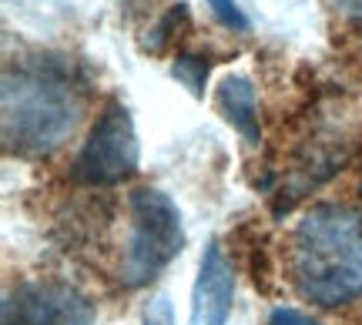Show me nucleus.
Listing matches in <instances>:
<instances>
[{"instance_id":"nucleus-1","label":"nucleus","mask_w":362,"mask_h":325,"mask_svg":"<svg viewBox=\"0 0 362 325\" xmlns=\"http://www.w3.org/2000/svg\"><path fill=\"white\" fill-rule=\"evenodd\" d=\"M88 98L71 64L54 57H27L4 67L0 138L13 158L54 155L74 134Z\"/></svg>"},{"instance_id":"nucleus-2","label":"nucleus","mask_w":362,"mask_h":325,"mask_svg":"<svg viewBox=\"0 0 362 325\" xmlns=\"http://www.w3.org/2000/svg\"><path fill=\"white\" fill-rule=\"evenodd\" d=\"M288 272L298 295L315 305L362 299V218L342 205L309 208L292 235Z\"/></svg>"},{"instance_id":"nucleus-7","label":"nucleus","mask_w":362,"mask_h":325,"mask_svg":"<svg viewBox=\"0 0 362 325\" xmlns=\"http://www.w3.org/2000/svg\"><path fill=\"white\" fill-rule=\"evenodd\" d=\"M215 107L218 114L232 124L248 144L262 141V124H259V101H255V88L245 74H228L218 81L215 88Z\"/></svg>"},{"instance_id":"nucleus-5","label":"nucleus","mask_w":362,"mask_h":325,"mask_svg":"<svg viewBox=\"0 0 362 325\" xmlns=\"http://www.w3.org/2000/svg\"><path fill=\"white\" fill-rule=\"evenodd\" d=\"M94 305L67 282L27 278L4 295V325H90Z\"/></svg>"},{"instance_id":"nucleus-8","label":"nucleus","mask_w":362,"mask_h":325,"mask_svg":"<svg viewBox=\"0 0 362 325\" xmlns=\"http://www.w3.org/2000/svg\"><path fill=\"white\" fill-rule=\"evenodd\" d=\"M211 57L208 54H194V51H181L175 57V64H171V78L178 81L185 91L192 94V98H205V81H208V71H211Z\"/></svg>"},{"instance_id":"nucleus-13","label":"nucleus","mask_w":362,"mask_h":325,"mask_svg":"<svg viewBox=\"0 0 362 325\" xmlns=\"http://www.w3.org/2000/svg\"><path fill=\"white\" fill-rule=\"evenodd\" d=\"M332 7L339 13H352V17H362V0H332Z\"/></svg>"},{"instance_id":"nucleus-3","label":"nucleus","mask_w":362,"mask_h":325,"mask_svg":"<svg viewBox=\"0 0 362 325\" xmlns=\"http://www.w3.org/2000/svg\"><path fill=\"white\" fill-rule=\"evenodd\" d=\"M128 245L117 268L121 285L141 288L168 268L185 248V221L165 191L141 184L128 195Z\"/></svg>"},{"instance_id":"nucleus-12","label":"nucleus","mask_w":362,"mask_h":325,"mask_svg":"<svg viewBox=\"0 0 362 325\" xmlns=\"http://www.w3.org/2000/svg\"><path fill=\"white\" fill-rule=\"evenodd\" d=\"M269 325H322V322H315V319H312V315H305L302 309H292V305H279V309H272Z\"/></svg>"},{"instance_id":"nucleus-6","label":"nucleus","mask_w":362,"mask_h":325,"mask_svg":"<svg viewBox=\"0 0 362 325\" xmlns=\"http://www.w3.org/2000/svg\"><path fill=\"white\" fill-rule=\"evenodd\" d=\"M235 302V268L218 242H208L192 285V325H228Z\"/></svg>"},{"instance_id":"nucleus-9","label":"nucleus","mask_w":362,"mask_h":325,"mask_svg":"<svg viewBox=\"0 0 362 325\" xmlns=\"http://www.w3.org/2000/svg\"><path fill=\"white\" fill-rule=\"evenodd\" d=\"M188 24V4H171V11L158 20L148 34L151 37L144 40V51H151V54H161L165 47H168L171 40H175V34H178L181 27Z\"/></svg>"},{"instance_id":"nucleus-11","label":"nucleus","mask_w":362,"mask_h":325,"mask_svg":"<svg viewBox=\"0 0 362 325\" xmlns=\"http://www.w3.org/2000/svg\"><path fill=\"white\" fill-rule=\"evenodd\" d=\"M141 325H178L175 322V305L165 292H158V295H151V302H144Z\"/></svg>"},{"instance_id":"nucleus-4","label":"nucleus","mask_w":362,"mask_h":325,"mask_svg":"<svg viewBox=\"0 0 362 325\" xmlns=\"http://www.w3.org/2000/svg\"><path fill=\"white\" fill-rule=\"evenodd\" d=\"M141 165V144L131 121V111L121 101H107L90 128L88 141L74 158V182L81 184H121Z\"/></svg>"},{"instance_id":"nucleus-10","label":"nucleus","mask_w":362,"mask_h":325,"mask_svg":"<svg viewBox=\"0 0 362 325\" xmlns=\"http://www.w3.org/2000/svg\"><path fill=\"white\" fill-rule=\"evenodd\" d=\"M205 7L225 30H232V34H248L252 30V17L238 7V0H205Z\"/></svg>"}]
</instances>
